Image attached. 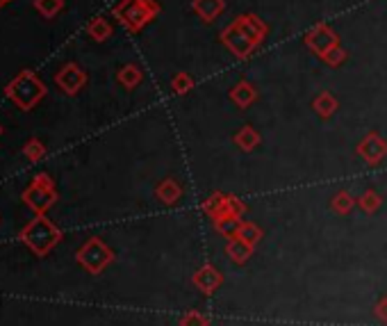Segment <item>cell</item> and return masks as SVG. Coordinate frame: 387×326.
<instances>
[{
	"label": "cell",
	"mask_w": 387,
	"mask_h": 326,
	"mask_svg": "<svg viewBox=\"0 0 387 326\" xmlns=\"http://www.w3.org/2000/svg\"><path fill=\"white\" fill-rule=\"evenodd\" d=\"M34 10L39 12L43 19H55L64 10V0H34Z\"/></svg>",
	"instance_id": "cell-18"
},
{
	"label": "cell",
	"mask_w": 387,
	"mask_h": 326,
	"mask_svg": "<svg viewBox=\"0 0 387 326\" xmlns=\"http://www.w3.org/2000/svg\"><path fill=\"white\" fill-rule=\"evenodd\" d=\"M303 43H306L308 50H312V55H317L321 60L326 53H330L333 48L339 46V34L330 28L328 23H317L315 28L306 32Z\"/></svg>",
	"instance_id": "cell-5"
},
{
	"label": "cell",
	"mask_w": 387,
	"mask_h": 326,
	"mask_svg": "<svg viewBox=\"0 0 387 326\" xmlns=\"http://www.w3.org/2000/svg\"><path fill=\"white\" fill-rule=\"evenodd\" d=\"M235 21H237V25L246 32V37L251 39L257 48H260L262 43L266 41V37H269V25H266L257 14H251V12L239 14Z\"/></svg>",
	"instance_id": "cell-9"
},
{
	"label": "cell",
	"mask_w": 387,
	"mask_h": 326,
	"mask_svg": "<svg viewBox=\"0 0 387 326\" xmlns=\"http://www.w3.org/2000/svg\"><path fill=\"white\" fill-rule=\"evenodd\" d=\"M362 208L365 210H376V208H379V196H376L374 192H367L365 196H362Z\"/></svg>",
	"instance_id": "cell-23"
},
{
	"label": "cell",
	"mask_w": 387,
	"mask_h": 326,
	"mask_svg": "<svg viewBox=\"0 0 387 326\" xmlns=\"http://www.w3.org/2000/svg\"><path fill=\"white\" fill-rule=\"evenodd\" d=\"M109 260H112V251H109L100 240H89L85 247L78 251V262L85 269L94 271V274H98Z\"/></svg>",
	"instance_id": "cell-7"
},
{
	"label": "cell",
	"mask_w": 387,
	"mask_h": 326,
	"mask_svg": "<svg viewBox=\"0 0 387 326\" xmlns=\"http://www.w3.org/2000/svg\"><path fill=\"white\" fill-rule=\"evenodd\" d=\"M219 41L224 43V46L230 53H233L237 60H242V62L248 60L257 50V46L246 37V32L239 28L237 21H233V23L228 25V28H224V32L219 34Z\"/></svg>",
	"instance_id": "cell-6"
},
{
	"label": "cell",
	"mask_w": 387,
	"mask_h": 326,
	"mask_svg": "<svg viewBox=\"0 0 387 326\" xmlns=\"http://www.w3.org/2000/svg\"><path fill=\"white\" fill-rule=\"evenodd\" d=\"M312 107H315V112L321 116V119H330V116L337 112L339 103L330 92H321V94H317L315 101H312Z\"/></svg>",
	"instance_id": "cell-15"
},
{
	"label": "cell",
	"mask_w": 387,
	"mask_h": 326,
	"mask_svg": "<svg viewBox=\"0 0 387 326\" xmlns=\"http://www.w3.org/2000/svg\"><path fill=\"white\" fill-rule=\"evenodd\" d=\"M358 153H360L367 162H372V165H374V162H379L381 158L387 156V144L376 133H372V135H367V137L360 142Z\"/></svg>",
	"instance_id": "cell-12"
},
{
	"label": "cell",
	"mask_w": 387,
	"mask_h": 326,
	"mask_svg": "<svg viewBox=\"0 0 387 326\" xmlns=\"http://www.w3.org/2000/svg\"><path fill=\"white\" fill-rule=\"evenodd\" d=\"M162 7L158 0H118L114 5V19L130 34H140L146 25L158 19Z\"/></svg>",
	"instance_id": "cell-1"
},
{
	"label": "cell",
	"mask_w": 387,
	"mask_h": 326,
	"mask_svg": "<svg viewBox=\"0 0 387 326\" xmlns=\"http://www.w3.org/2000/svg\"><path fill=\"white\" fill-rule=\"evenodd\" d=\"M191 12L203 23H215L226 12V0H191Z\"/></svg>",
	"instance_id": "cell-10"
},
{
	"label": "cell",
	"mask_w": 387,
	"mask_h": 326,
	"mask_svg": "<svg viewBox=\"0 0 387 326\" xmlns=\"http://www.w3.org/2000/svg\"><path fill=\"white\" fill-rule=\"evenodd\" d=\"M178 194H180V189L176 187L173 180H164V183L158 187V196L162 198L164 203H173L178 198Z\"/></svg>",
	"instance_id": "cell-21"
},
{
	"label": "cell",
	"mask_w": 387,
	"mask_h": 326,
	"mask_svg": "<svg viewBox=\"0 0 387 326\" xmlns=\"http://www.w3.org/2000/svg\"><path fill=\"white\" fill-rule=\"evenodd\" d=\"M60 240H62V231L46 215H36L21 231V242L39 258L48 256V251L57 247Z\"/></svg>",
	"instance_id": "cell-2"
},
{
	"label": "cell",
	"mask_w": 387,
	"mask_h": 326,
	"mask_svg": "<svg viewBox=\"0 0 387 326\" xmlns=\"http://www.w3.org/2000/svg\"><path fill=\"white\" fill-rule=\"evenodd\" d=\"M228 98L239 107V110H244V107L253 105L257 101V89H255V85L251 83V80H239V83H235L233 87H230Z\"/></svg>",
	"instance_id": "cell-11"
},
{
	"label": "cell",
	"mask_w": 387,
	"mask_h": 326,
	"mask_svg": "<svg viewBox=\"0 0 387 326\" xmlns=\"http://www.w3.org/2000/svg\"><path fill=\"white\" fill-rule=\"evenodd\" d=\"M23 201L36 215H43L55 201H57V192H55L53 178L48 174H36L32 178L30 187L23 192Z\"/></svg>",
	"instance_id": "cell-4"
},
{
	"label": "cell",
	"mask_w": 387,
	"mask_h": 326,
	"mask_svg": "<svg viewBox=\"0 0 387 326\" xmlns=\"http://www.w3.org/2000/svg\"><path fill=\"white\" fill-rule=\"evenodd\" d=\"M87 34L94 41L103 43V41H107L114 34V28H112V23H109L107 19H103V16H96V19H91L87 23Z\"/></svg>",
	"instance_id": "cell-13"
},
{
	"label": "cell",
	"mask_w": 387,
	"mask_h": 326,
	"mask_svg": "<svg viewBox=\"0 0 387 326\" xmlns=\"http://www.w3.org/2000/svg\"><path fill=\"white\" fill-rule=\"evenodd\" d=\"M194 87H196V80H194L189 74H185V71H178V74L171 78V92L178 94V96L189 94Z\"/></svg>",
	"instance_id": "cell-16"
},
{
	"label": "cell",
	"mask_w": 387,
	"mask_h": 326,
	"mask_svg": "<svg viewBox=\"0 0 387 326\" xmlns=\"http://www.w3.org/2000/svg\"><path fill=\"white\" fill-rule=\"evenodd\" d=\"M5 94L14 105H18V110L30 112L46 96V85L32 74V71H21V74L5 87Z\"/></svg>",
	"instance_id": "cell-3"
},
{
	"label": "cell",
	"mask_w": 387,
	"mask_h": 326,
	"mask_svg": "<svg viewBox=\"0 0 387 326\" xmlns=\"http://www.w3.org/2000/svg\"><path fill=\"white\" fill-rule=\"evenodd\" d=\"M55 85L60 87V92L76 96L80 89L87 85V74L76 64V62H69V64H64L57 74H55Z\"/></svg>",
	"instance_id": "cell-8"
},
{
	"label": "cell",
	"mask_w": 387,
	"mask_h": 326,
	"mask_svg": "<svg viewBox=\"0 0 387 326\" xmlns=\"http://www.w3.org/2000/svg\"><path fill=\"white\" fill-rule=\"evenodd\" d=\"M348 60V53L342 48V46H337V48H333L330 53H326L324 57H321V62H324L326 67H330V69H337V67H342L344 62Z\"/></svg>",
	"instance_id": "cell-20"
},
{
	"label": "cell",
	"mask_w": 387,
	"mask_h": 326,
	"mask_svg": "<svg viewBox=\"0 0 387 326\" xmlns=\"http://www.w3.org/2000/svg\"><path fill=\"white\" fill-rule=\"evenodd\" d=\"M0 135H3V128H0Z\"/></svg>",
	"instance_id": "cell-25"
},
{
	"label": "cell",
	"mask_w": 387,
	"mask_h": 326,
	"mask_svg": "<svg viewBox=\"0 0 387 326\" xmlns=\"http://www.w3.org/2000/svg\"><path fill=\"white\" fill-rule=\"evenodd\" d=\"M333 205L337 208V210L339 212H346V210H351V196H348V194H337L335 196V201H333Z\"/></svg>",
	"instance_id": "cell-22"
},
{
	"label": "cell",
	"mask_w": 387,
	"mask_h": 326,
	"mask_svg": "<svg viewBox=\"0 0 387 326\" xmlns=\"http://www.w3.org/2000/svg\"><path fill=\"white\" fill-rule=\"evenodd\" d=\"M235 144L242 151H251V149H255L257 144H260V135H257L251 125H246V128H242L237 135H235Z\"/></svg>",
	"instance_id": "cell-17"
},
{
	"label": "cell",
	"mask_w": 387,
	"mask_h": 326,
	"mask_svg": "<svg viewBox=\"0 0 387 326\" xmlns=\"http://www.w3.org/2000/svg\"><path fill=\"white\" fill-rule=\"evenodd\" d=\"M116 80H118V85H121V87H125V89H135V87L142 85L144 71H142L140 67H137V64H123L121 69H118Z\"/></svg>",
	"instance_id": "cell-14"
},
{
	"label": "cell",
	"mask_w": 387,
	"mask_h": 326,
	"mask_svg": "<svg viewBox=\"0 0 387 326\" xmlns=\"http://www.w3.org/2000/svg\"><path fill=\"white\" fill-rule=\"evenodd\" d=\"M7 3H9V0H0V10H3V7H5Z\"/></svg>",
	"instance_id": "cell-24"
},
{
	"label": "cell",
	"mask_w": 387,
	"mask_h": 326,
	"mask_svg": "<svg viewBox=\"0 0 387 326\" xmlns=\"http://www.w3.org/2000/svg\"><path fill=\"white\" fill-rule=\"evenodd\" d=\"M23 153H25V158L30 160V162H39L43 156H46V147H43V142L41 140H27L25 142V147H23Z\"/></svg>",
	"instance_id": "cell-19"
}]
</instances>
